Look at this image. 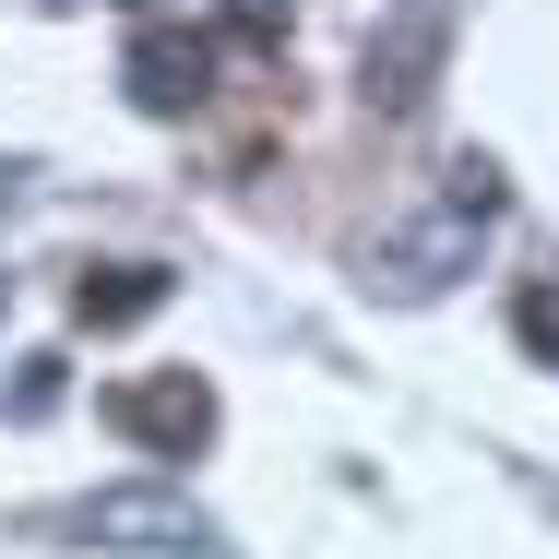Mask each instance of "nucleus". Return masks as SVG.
Here are the masks:
<instances>
[{
	"label": "nucleus",
	"mask_w": 559,
	"mask_h": 559,
	"mask_svg": "<svg viewBox=\"0 0 559 559\" xmlns=\"http://www.w3.org/2000/svg\"><path fill=\"white\" fill-rule=\"evenodd\" d=\"M155 310H167V262H96V274H72V322H96V334H131Z\"/></svg>",
	"instance_id": "nucleus-6"
},
{
	"label": "nucleus",
	"mask_w": 559,
	"mask_h": 559,
	"mask_svg": "<svg viewBox=\"0 0 559 559\" xmlns=\"http://www.w3.org/2000/svg\"><path fill=\"white\" fill-rule=\"evenodd\" d=\"M476 238H488V226L476 215H417V226H393V238H381V250H369V286H405V298H429V286H452V274H464V262H476Z\"/></svg>",
	"instance_id": "nucleus-5"
},
{
	"label": "nucleus",
	"mask_w": 559,
	"mask_h": 559,
	"mask_svg": "<svg viewBox=\"0 0 559 559\" xmlns=\"http://www.w3.org/2000/svg\"><path fill=\"white\" fill-rule=\"evenodd\" d=\"M441 60H452V0H393L381 36H369V60H357L369 119H417L429 84H441Z\"/></svg>",
	"instance_id": "nucleus-2"
},
{
	"label": "nucleus",
	"mask_w": 559,
	"mask_h": 559,
	"mask_svg": "<svg viewBox=\"0 0 559 559\" xmlns=\"http://www.w3.org/2000/svg\"><path fill=\"white\" fill-rule=\"evenodd\" d=\"M60 405V357H24V381H12V417H48Z\"/></svg>",
	"instance_id": "nucleus-7"
},
{
	"label": "nucleus",
	"mask_w": 559,
	"mask_h": 559,
	"mask_svg": "<svg viewBox=\"0 0 559 559\" xmlns=\"http://www.w3.org/2000/svg\"><path fill=\"white\" fill-rule=\"evenodd\" d=\"M119 84H131V108H143V119H191L203 96H215V36H191V24H143L131 60H119Z\"/></svg>",
	"instance_id": "nucleus-4"
},
{
	"label": "nucleus",
	"mask_w": 559,
	"mask_h": 559,
	"mask_svg": "<svg viewBox=\"0 0 559 559\" xmlns=\"http://www.w3.org/2000/svg\"><path fill=\"white\" fill-rule=\"evenodd\" d=\"M524 345H536V357H559V286H536V298H524Z\"/></svg>",
	"instance_id": "nucleus-8"
},
{
	"label": "nucleus",
	"mask_w": 559,
	"mask_h": 559,
	"mask_svg": "<svg viewBox=\"0 0 559 559\" xmlns=\"http://www.w3.org/2000/svg\"><path fill=\"white\" fill-rule=\"evenodd\" d=\"M108 429L131 452H155V464H191V452L215 441V381L203 369H143V381L108 393Z\"/></svg>",
	"instance_id": "nucleus-3"
},
{
	"label": "nucleus",
	"mask_w": 559,
	"mask_h": 559,
	"mask_svg": "<svg viewBox=\"0 0 559 559\" xmlns=\"http://www.w3.org/2000/svg\"><path fill=\"white\" fill-rule=\"evenodd\" d=\"M119 12H155V0H119Z\"/></svg>",
	"instance_id": "nucleus-9"
},
{
	"label": "nucleus",
	"mask_w": 559,
	"mask_h": 559,
	"mask_svg": "<svg viewBox=\"0 0 559 559\" xmlns=\"http://www.w3.org/2000/svg\"><path fill=\"white\" fill-rule=\"evenodd\" d=\"M48 536H72V548H96V559H238V536H226L179 476H119L96 500L48 512Z\"/></svg>",
	"instance_id": "nucleus-1"
}]
</instances>
